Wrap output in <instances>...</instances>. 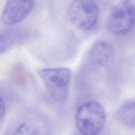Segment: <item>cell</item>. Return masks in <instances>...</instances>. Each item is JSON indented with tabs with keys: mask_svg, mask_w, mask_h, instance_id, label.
Here are the masks:
<instances>
[{
	"mask_svg": "<svg viewBox=\"0 0 135 135\" xmlns=\"http://www.w3.org/2000/svg\"><path fill=\"white\" fill-rule=\"evenodd\" d=\"M75 126L83 135H98L106 123V113L103 105L96 101L83 103L76 109Z\"/></svg>",
	"mask_w": 135,
	"mask_h": 135,
	"instance_id": "obj_1",
	"label": "cell"
},
{
	"mask_svg": "<svg viewBox=\"0 0 135 135\" xmlns=\"http://www.w3.org/2000/svg\"><path fill=\"white\" fill-rule=\"evenodd\" d=\"M38 75L51 98L58 104H64L69 95L71 69L67 67L46 68L40 70Z\"/></svg>",
	"mask_w": 135,
	"mask_h": 135,
	"instance_id": "obj_2",
	"label": "cell"
},
{
	"mask_svg": "<svg viewBox=\"0 0 135 135\" xmlns=\"http://www.w3.org/2000/svg\"><path fill=\"white\" fill-rule=\"evenodd\" d=\"M134 0H121L113 7L108 15L106 28L117 36L129 34L134 25Z\"/></svg>",
	"mask_w": 135,
	"mask_h": 135,
	"instance_id": "obj_3",
	"label": "cell"
},
{
	"mask_svg": "<svg viewBox=\"0 0 135 135\" xmlns=\"http://www.w3.org/2000/svg\"><path fill=\"white\" fill-rule=\"evenodd\" d=\"M71 23L82 31H88L97 24L100 10L95 0H73L67 9Z\"/></svg>",
	"mask_w": 135,
	"mask_h": 135,
	"instance_id": "obj_4",
	"label": "cell"
},
{
	"mask_svg": "<svg viewBox=\"0 0 135 135\" xmlns=\"http://www.w3.org/2000/svg\"><path fill=\"white\" fill-rule=\"evenodd\" d=\"M36 0H7L0 16V22L5 26H14L22 22L31 13Z\"/></svg>",
	"mask_w": 135,
	"mask_h": 135,
	"instance_id": "obj_5",
	"label": "cell"
},
{
	"mask_svg": "<svg viewBox=\"0 0 135 135\" xmlns=\"http://www.w3.org/2000/svg\"><path fill=\"white\" fill-rule=\"evenodd\" d=\"M115 58V49L108 41L96 42L88 54V59L94 65L100 67L109 66Z\"/></svg>",
	"mask_w": 135,
	"mask_h": 135,
	"instance_id": "obj_6",
	"label": "cell"
},
{
	"mask_svg": "<svg viewBox=\"0 0 135 135\" xmlns=\"http://www.w3.org/2000/svg\"><path fill=\"white\" fill-rule=\"evenodd\" d=\"M27 31L22 28H12L0 32V54L9 51L26 40Z\"/></svg>",
	"mask_w": 135,
	"mask_h": 135,
	"instance_id": "obj_7",
	"label": "cell"
},
{
	"mask_svg": "<svg viewBox=\"0 0 135 135\" xmlns=\"http://www.w3.org/2000/svg\"><path fill=\"white\" fill-rule=\"evenodd\" d=\"M115 117L121 123L129 129L135 126V107L134 100L124 102L116 112Z\"/></svg>",
	"mask_w": 135,
	"mask_h": 135,
	"instance_id": "obj_8",
	"label": "cell"
},
{
	"mask_svg": "<svg viewBox=\"0 0 135 135\" xmlns=\"http://www.w3.org/2000/svg\"><path fill=\"white\" fill-rule=\"evenodd\" d=\"M13 135H42L39 129L34 125L25 123L18 127Z\"/></svg>",
	"mask_w": 135,
	"mask_h": 135,
	"instance_id": "obj_9",
	"label": "cell"
},
{
	"mask_svg": "<svg viewBox=\"0 0 135 135\" xmlns=\"http://www.w3.org/2000/svg\"><path fill=\"white\" fill-rule=\"evenodd\" d=\"M6 112V103L1 96H0V121L3 119Z\"/></svg>",
	"mask_w": 135,
	"mask_h": 135,
	"instance_id": "obj_10",
	"label": "cell"
}]
</instances>
